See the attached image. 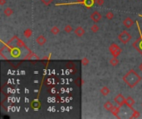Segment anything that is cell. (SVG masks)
Here are the masks:
<instances>
[{
	"label": "cell",
	"instance_id": "6da1fadb",
	"mask_svg": "<svg viewBox=\"0 0 142 119\" xmlns=\"http://www.w3.org/2000/svg\"><path fill=\"white\" fill-rule=\"evenodd\" d=\"M122 79H123L124 83H126L130 88H134L140 83L142 78L136 73L135 70H130L124 75Z\"/></svg>",
	"mask_w": 142,
	"mask_h": 119
},
{
	"label": "cell",
	"instance_id": "7a4b0ae2",
	"mask_svg": "<svg viewBox=\"0 0 142 119\" xmlns=\"http://www.w3.org/2000/svg\"><path fill=\"white\" fill-rule=\"evenodd\" d=\"M109 51H110V53L113 57H118L121 53V49L120 48V46L117 44L112 43L109 47Z\"/></svg>",
	"mask_w": 142,
	"mask_h": 119
},
{
	"label": "cell",
	"instance_id": "3957f363",
	"mask_svg": "<svg viewBox=\"0 0 142 119\" xmlns=\"http://www.w3.org/2000/svg\"><path fill=\"white\" fill-rule=\"evenodd\" d=\"M118 39H119L120 42H121V43H123V44H126V43H128L130 40H131V36H130V34L128 32L123 31L119 34V36H118Z\"/></svg>",
	"mask_w": 142,
	"mask_h": 119
},
{
	"label": "cell",
	"instance_id": "277c9868",
	"mask_svg": "<svg viewBox=\"0 0 142 119\" xmlns=\"http://www.w3.org/2000/svg\"><path fill=\"white\" fill-rule=\"evenodd\" d=\"M132 46L142 55V33L141 35L133 42Z\"/></svg>",
	"mask_w": 142,
	"mask_h": 119
},
{
	"label": "cell",
	"instance_id": "5b68a950",
	"mask_svg": "<svg viewBox=\"0 0 142 119\" xmlns=\"http://www.w3.org/2000/svg\"><path fill=\"white\" fill-rule=\"evenodd\" d=\"M114 101L115 102V103H116L118 106H120V107H122L124 104H126V98L121 94H118L115 97Z\"/></svg>",
	"mask_w": 142,
	"mask_h": 119
},
{
	"label": "cell",
	"instance_id": "8992f818",
	"mask_svg": "<svg viewBox=\"0 0 142 119\" xmlns=\"http://www.w3.org/2000/svg\"><path fill=\"white\" fill-rule=\"evenodd\" d=\"M101 18H102L101 14H100L98 11H95V12H93L91 14V19L95 23L99 22L101 20Z\"/></svg>",
	"mask_w": 142,
	"mask_h": 119
},
{
	"label": "cell",
	"instance_id": "52a82bcc",
	"mask_svg": "<svg viewBox=\"0 0 142 119\" xmlns=\"http://www.w3.org/2000/svg\"><path fill=\"white\" fill-rule=\"evenodd\" d=\"M135 100H134V98H131V97H128V98H126V106H127L128 108H130V109L132 110H134V108H133V105L135 104Z\"/></svg>",
	"mask_w": 142,
	"mask_h": 119
},
{
	"label": "cell",
	"instance_id": "ba28073f",
	"mask_svg": "<svg viewBox=\"0 0 142 119\" xmlns=\"http://www.w3.org/2000/svg\"><path fill=\"white\" fill-rule=\"evenodd\" d=\"M123 25L125 26L126 28H130L134 25V21L130 18H126L125 20L123 21Z\"/></svg>",
	"mask_w": 142,
	"mask_h": 119
},
{
	"label": "cell",
	"instance_id": "9c48e42d",
	"mask_svg": "<svg viewBox=\"0 0 142 119\" xmlns=\"http://www.w3.org/2000/svg\"><path fill=\"white\" fill-rule=\"evenodd\" d=\"M74 33L77 36H79V37H82L85 34V30L82 27H77L75 29V31H74Z\"/></svg>",
	"mask_w": 142,
	"mask_h": 119
},
{
	"label": "cell",
	"instance_id": "30bf717a",
	"mask_svg": "<svg viewBox=\"0 0 142 119\" xmlns=\"http://www.w3.org/2000/svg\"><path fill=\"white\" fill-rule=\"evenodd\" d=\"M36 42L39 45V46H43L46 42H47V39L43 35H40L38 36L36 39Z\"/></svg>",
	"mask_w": 142,
	"mask_h": 119
},
{
	"label": "cell",
	"instance_id": "8fae6325",
	"mask_svg": "<svg viewBox=\"0 0 142 119\" xmlns=\"http://www.w3.org/2000/svg\"><path fill=\"white\" fill-rule=\"evenodd\" d=\"M100 92L103 96H107V95L110 94V89H109V88L106 87V86H103V87L100 89Z\"/></svg>",
	"mask_w": 142,
	"mask_h": 119
},
{
	"label": "cell",
	"instance_id": "7c38bea8",
	"mask_svg": "<svg viewBox=\"0 0 142 119\" xmlns=\"http://www.w3.org/2000/svg\"><path fill=\"white\" fill-rule=\"evenodd\" d=\"M111 112L115 117H116V118H120V117L118 116V113L120 112V106H119V107H115V106H114V107L112 108V109L111 110Z\"/></svg>",
	"mask_w": 142,
	"mask_h": 119
},
{
	"label": "cell",
	"instance_id": "4fadbf2b",
	"mask_svg": "<svg viewBox=\"0 0 142 119\" xmlns=\"http://www.w3.org/2000/svg\"><path fill=\"white\" fill-rule=\"evenodd\" d=\"M95 2H96L95 0H85V1L83 2V4H84L85 6H86V8H91L94 5Z\"/></svg>",
	"mask_w": 142,
	"mask_h": 119
},
{
	"label": "cell",
	"instance_id": "5bb4252c",
	"mask_svg": "<svg viewBox=\"0 0 142 119\" xmlns=\"http://www.w3.org/2000/svg\"><path fill=\"white\" fill-rule=\"evenodd\" d=\"M103 107H104V108L106 109V110H107V111H110V112H111V110L112 109V108L114 107V106H113V104L111 103L110 101H106V103H104Z\"/></svg>",
	"mask_w": 142,
	"mask_h": 119
},
{
	"label": "cell",
	"instance_id": "9a60e30c",
	"mask_svg": "<svg viewBox=\"0 0 142 119\" xmlns=\"http://www.w3.org/2000/svg\"><path fill=\"white\" fill-rule=\"evenodd\" d=\"M3 13L6 17H10L11 15L14 13V10L11 8H6L5 9L3 10Z\"/></svg>",
	"mask_w": 142,
	"mask_h": 119
},
{
	"label": "cell",
	"instance_id": "2e32d148",
	"mask_svg": "<svg viewBox=\"0 0 142 119\" xmlns=\"http://www.w3.org/2000/svg\"><path fill=\"white\" fill-rule=\"evenodd\" d=\"M23 34H24V36L26 38L31 37V36L32 35V30L31 29V28H28V29H26L24 31Z\"/></svg>",
	"mask_w": 142,
	"mask_h": 119
},
{
	"label": "cell",
	"instance_id": "e0dca14e",
	"mask_svg": "<svg viewBox=\"0 0 142 119\" xmlns=\"http://www.w3.org/2000/svg\"><path fill=\"white\" fill-rule=\"evenodd\" d=\"M110 64L112 66H117L118 64H119V60L117 59V57H113L112 59L110 60Z\"/></svg>",
	"mask_w": 142,
	"mask_h": 119
},
{
	"label": "cell",
	"instance_id": "ac0fdd59",
	"mask_svg": "<svg viewBox=\"0 0 142 119\" xmlns=\"http://www.w3.org/2000/svg\"><path fill=\"white\" fill-rule=\"evenodd\" d=\"M11 54H12V55L14 57H18L20 55V51H19V50L17 48H14L12 50V51H11Z\"/></svg>",
	"mask_w": 142,
	"mask_h": 119
},
{
	"label": "cell",
	"instance_id": "d6986e66",
	"mask_svg": "<svg viewBox=\"0 0 142 119\" xmlns=\"http://www.w3.org/2000/svg\"><path fill=\"white\" fill-rule=\"evenodd\" d=\"M32 108H34V109H39L41 108V103L38 100L34 101L33 103H32Z\"/></svg>",
	"mask_w": 142,
	"mask_h": 119
},
{
	"label": "cell",
	"instance_id": "ffe728a7",
	"mask_svg": "<svg viewBox=\"0 0 142 119\" xmlns=\"http://www.w3.org/2000/svg\"><path fill=\"white\" fill-rule=\"evenodd\" d=\"M60 32V29L57 27V26H54V27H52L51 29V33H52L53 35H57V34Z\"/></svg>",
	"mask_w": 142,
	"mask_h": 119
},
{
	"label": "cell",
	"instance_id": "44dd1931",
	"mask_svg": "<svg viewBox=\"0 0 142 119\" xmlns=\"http://www.w3.org/2000/svg\"><path fill=\"white\" fill-rule=\"evenodd\" d=\"M99 29H100V27H98L97 24H93L92 26H91V32H94V33H97V32H98Z\"/></svg>",
	"mask_w": 142,
	"mask_h": 119
},
{
	"label": "cell",
	"instance_id": "7402d4cb",
	"mask_svg": "<svg viewBox=\"0 0 142 119\" xmlns=\"http://www.w3.org/2000/svg\"><path fill=\"white\" fill-rule=\"evenodd\" d=\"M141 116V114H140V112L138 111H136V110H133V114L131 116H130V118H138L139 117Z\"/></svg>",
	"mask_w": 142,
	"mask_h": 119
},
{
	"label": "cell",
	"instance_id": "603a6c76",
	"mask_svg": "<svg viewBox=\"0 0 142 119\" xmlns=\"http://www.w3.org/2000/svg\"><path fill=\"white\" fill-rule=\"evenodd\" d=\"M73 28L71 27V25H67L66 27H64V31L67 32V33H71V32H72Z\"/></svg>",
	"mask_w": 142,
	"mask_h": 119
},
{
	"label": "cell",
	"instance_id": "cb8c5ba5",
	"mask_svg": "<svg viewBox=\"0 0 142 119\" xmlns=\"http://www.w3.org/2000/svg\"><path fill=\"white\" fill-rule=\"evenodd\" d=\"M106 18L109 19V20H111V19H113V18H114V13H113L112 12H106Z\"/></svg>",
	"mask_w": 142,
	"mask_h": 119
},
{
	"label": "cell",
	"instance_id": "d4e9b609",
	"mask_svg": "<svg viewBox=\"0 0 142 119\" xmlns=\"http://www.w3.org/2000/svg\"><path fill=\"white\" fill-rule=\"evenodd\" d=\"M82 65H84V66H86L87 65L89 64V60L87 59L86 57L83 58V59L82 60Z\"/></svg>",
	"mask_w": 142,
	"mask_h": 119
},
{
	"label": "cell",
	"instance_id": "484cf974",
	"mask_svg": "<svg viewBox=\"0 0 142 119\" xmlns=\"http://www.w3.org/2000/svg\"><path fill=\"white\" fill-rule=\"evenodd\" d=\"M41 1H42V3L43 4H45V5L47 6V5H49V4H51L53 0H41Z\"/></svg>",
	"mask_w": 142,
	"mask_h": 119
},
{
	"label": "cell",
	"instance_id": "4316f807",
	"mask_svg": "<svg viewBox=\"0 0 142 119\" xmlns=\"http://www.w3.org/2000/svg\"><path fill=\"white\" fill-rule=\"evenodd\" d=\"M95 1L98 6H102L104 4V0H95Z\"/></svg>",
	"mask_w": 142,
	"mask_h": 119
},
{
	"label": "cell",
	"instance_id": "83f0119b",
	"mask_svg": "<svg viewBox=\"0 0 142 119\" xmlns=\"http://www.w3.org/2000/svg\"><path fill=\"white\" fill-rule=\"evenodd\" d=\"M6 3V0H0V5L3 6Z\"/></svg>",
	"mask_w": 142,
	"mask_h": 119
},
{
	"label": "cell",
	"instance_id": "f1b7e54d",
	"mask_svg": "<svg viewBox=\"0 0 142 119\" xmlns=\"http://www.w3.org/2000/svg\"><path fill=\"white\" fill-rule=\"evenodd\" d=\"M84 1H85V0H76V2H77V3H83Z\"/></svg>",
	"mask_w": 142,
	"mask_h": 119
},
{
	"label": "cell",
	"instance_id": "f546056e",
	"mask_svg": "<svg viewBox=\"0 0 142 119\" xmlns=\"http://www.w3.org/2000/svg\"><path fill=\"white\" fill-rule=\"evenodd\" d=\"M139 69H140V70L142 71V63L140 65V66H139Z\"/></svg>",
	"mask_w": 142,
	"mask_h": 119
},
{
	"label": "cell",
	"instance_id": "4dcf8cb0",
	"mask_svg": "<svg viewBox=\"0 0 142 119\" xmlns=\"http://www.w3.org/2000/svg\"><path fill=\"white\" fill-rule=\"evenodd\" d=\"M141 106H142V103H141Z\"/></svg>",
	"mask_w": 142,
	"mask_h": 119
}]
</instances>
